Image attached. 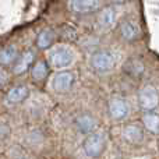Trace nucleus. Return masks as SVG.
<instances>
[{
    "mask_svg": "<svg viewBox=\"0 0 159 159\" xmlns=\"http://www.w3.org/2000/svg\"><path fill=\"white\" fill-rule=\"evenodd\" d=\"M34 64H35V53H34L32 50H27V52H24L22 55H20L18 59L16 60V63H14V66H13V73L16 75L24 74Z\"/></svg>",
    "mask_w": 159,
    "mask_h": 159,
    "instance_id": "6e6552de",
    "label": "nucleus"
},
{
    "mask_svg": "<svg viewBox=\"0 0 159 159\" xmlns=\"http://www.w3.org/2000/svg\"><path fill=\"white\" fill-rule=\"evenodd\" d=\"M48 59L55 69H66L74 61V52L66 45H59L50 50Z\"/></svg>",
    "mask_w": 159,
    "mask_h": 159,
    "instance_id": "f257e3e1",
    "label": "nucleus"
},
{
    "mask_svg": "<svg viewBox=\"0 0 159 159\" xmlns=\"http://www.w3.org/2000/svg\"><path fill=\"white\" fill-rule=\"evenodd\" d=\"M138 105L143 112H152L159 105V92L152 85H145L138 92Z\"/></svg>",
    "mask_w": 159,
    "mask_h": 159,
    "instance_id": "7ed1b4c3",
    "label": "nucleus"
},
{
    "mask_svg": "<svg viewBox=\"0 0 159 159\" xmlns=\"http://www.w3.org/2000/svg\"><path fill=\"white\" fill-rule=\"evenodd\" d=\"M30 95V89L25 85H16L7 92V102L11 105H18L24 102Z\"/></svg>",
    "mask_w": 159,
    "mask_h": 159,
    "instance_id": "9b49d317",
    "label": "nucleus"
},
{
    "mask_svg": "<svg viewBox=\"0 0 159 159\" xmlns=\"http://www.w3.org/2000/svg\"><path fill=\"white\" fill-rule=\"evenodd\" d=\"M112 3H115V4H123V3H127L129 0H110Z\"/></svg>",
    "mask_w": 159,
    "mask_h": 159,
    "instance_id": "6ab92c4d",
    "label": "nucleus"
},
{
    "mask_svg": "<svg viewBox=\"0 0 159 159\" xmlns=\"http://www.w3.org/2000/svg\"><path fill=\"white\" fill-rule=\"evenodd\" d=\"M75 127H77L78 131L82 133V134H87V135L92 134L96 127V120L89 113H81V115L77 116V119H75Z\"/></svg>",
    "mask_w": 159,
    "mask_h": 159,
    "instance_id": "1a4fd4ad",
    "label": "nucleus"
},
{
    "mask_svg": "<svg viewBox=\"0 0 159 159\" xmlns=\"http://www.w3.org/2000/svg\"><path fill=\"white\" fill-rule=\"evenodd\" d=\"M120 34L126 41L133 42L140 38V28L135 22L130 21V20H124L120 22Z\"/></svg>",
    "mask_w": 159,
    "mask_h": 159,
    "instance_id": "9d476101",
    "label": "nucleus"
},
{
    "mask_svg": "<svg viewBox=\"0 0 159 159\" xmlns=\"http://www.w3.org/2000/svg\"><path fill=\"white\" fill-rule=\"evenodd\" d=\"M101 7V0H71L70 8L75 14H91Z\"/></svg>",
    "mask_w": 159,
    "mask_h": 159,
    "instance_id": "0eeeda50",
    "label": "nucleus"
},
{
    "mask_svg": "<svg viewBox=\"0 0 159 159\" xmlns=\"http://www.w3.org/2000/svg\"><path fill=\"white\" fill-rule=\"evenodd\" d=\"M55 41H56L55 31L50 30V28H46V30L41 31V32L38 34V36H36V39H35V45L38 49L45 50V49H49Z\"/></svg>",
    "mask_w": 159,
    "mask_h": 159,
    "instance_id": "f8f14e48",
    "label": "nucleus"
},
{
    "mask_svg": "<svg viewBox=\"0 0 159 159\" xmlns=\"http://www.w3.org/2000/svg\"><path fill=\"white\" fill-rule=\"evenodd\" d=\"M143 124L149 133L159 134V115H157V113H154V112L144 113Z\"/></svg>",
    "mask_w": 159,
    "mask_h": 159,
    "instance_id": "dca6fc26",
    "label": "nucleus"
},
{
    "mask_svg": "<svg viewBox=\"0 0 159 159\" xmlns=\"http://www.w3.org/2000/svg\"><path fill=\"white\" fill-rule=\"evenodd\" d=\"M82 148H84L85 155H88L89 158H98L103 154L105 148H106V138L102 133L93 131L92 134H88L85 137Z\"/></svg>",
    "mask_w": 159,
    "mask_h": 159,
    "instance_id": "f03ea898",
    "label": "nucleus"
},
{
    "mask_svg": "<svg viewBox=\"0 0 159 159\" xmlns=\"http://www.w3.org/2000/svg\"><path fill=\"white\" fill-rule=\"evenodd\" d=\"M75 82V75L71 71H59L52 80V88L59 93L69 92Z\"/></svg>",
    "mask_w": 159,
    "mask_h": 159,
    "instance_id": "39448f33",
    "label": "nucleus"
},
{
    "mask_svg": "<svg viewBox=\"0 0 159 159\" xmlns=\"http://www.w3.org/2000/svg\"><path fill=\"white\" fill-rule=\"evenodd\" d=\"M115 21H116V11L112 7H106L101 11V14H99V24L102 27L107 28L115 24Z\"/></svg>",
    "mask_w": 159,
    "mask_h": 159,
    "instance_id": "f3484780",
    "label": "nucleus"
},
{
    "mask_svg": "<svg viewBox=\"0 0 159 159\" xmlns=\"http://www.w3.org/2000/svg\"><path fill=\"white\" fill-rule=\"evenodd\" d=\"M126 70H127V73H129V75H140V74H143V71H144V64H143V61L133 59V60L127 61Z\"/></svg>",
    "mask_w": 159,
    "mask_h": 159,
    "instance_id": "a211bd4d",
    "label": "nucleus"
},
{
    "mask_svg": "<svg viewBox=\"0 0 159 159\" xmlns=\"http://www.w3.org/2000/svg\"><path fill=\"white\" fill-rule=\"evenodd\" d=\"M107 110L113 120H123L129 116L130 106L123 98H112L107 103Z\"/></svg>",
    "mask_w": 159,
    "mask_h": 159,
    "instance_id": "423d86ee",
    "label": "nucleus"
},
{
    "mask_svg": "<svg viewBox=\"0 0 159 159\" xmlns=\"http://www.w3.org/2000/svg\"><path fill=\"white\" fill-rule=\"evenodd\" d=\"M91 67L98 73H106L115 67V57L107 50H99L91 56Z\"/></svg>",
    "mask_w": 159,
    "mask_h": 159,
    "instance_id": "20e7f679",
    "label": "nucleus"
},
{
    "mask_svg": "<svg viewBox=\"0 0 159 159\" xmlns=\"http://www.w3.org/2000/svg\"><path fill=\"white\" fill-rule=\"evenodd\" d=\"M18 56V49L14 45H7V46L0 48V64L2 66H10V64L16 63Z\"/></svg>",
    "mask_w": 159,
    "mask_h": 159,
    "instance_id": "4468645a",
    "label": "nucleus"
},
{
    "mask_svg": "<svg viewBox=\"0 0 159 159\" xmlns=\"http://www.w3.org/2000/svg\"><path fill=\"white\" fill-rule=\"evenodd\" d=\"M31 77L36 82H43L49 77V66L46 64V61L43 60L35 61V64L31 69Z\"/></svg>",
    "mask_w": 159,
    "mask_h": 159,
    "instance_id": "2eb2a0df",
    "label": "nucleus"
},
{
    "mask_svg": "<svg viewBox=\"0 0 159 159\" xmlns=\"http://www.w3.org/2000/svg\"><path fill=\"white\" fill-rule=\"evenodd\" d=\"M123 137L130 144H140L144 138V131L137 124H129L123 130Z\"/></svg>",
    "mask_w": 159,
    "mask_h": 159,
    "instance_id": "ddd939ff",
    "label": "nucleus"
},
{
    "mask_svg": "<svg viewBox=\"0 0 159 159\" xmlns=\"http://www.w3.org/2000/svg\"><path fill=\"white\" fill-rule=\"evenodd\" d=\"M3 80H4V75H3V71L0 70V85L3 84Z\"/></svg>",
    "mask_w": 159,
    "mask_h": 159,
    "instance_id": "aec40b11",
    "label": "nucleus"
}]
</instances>
